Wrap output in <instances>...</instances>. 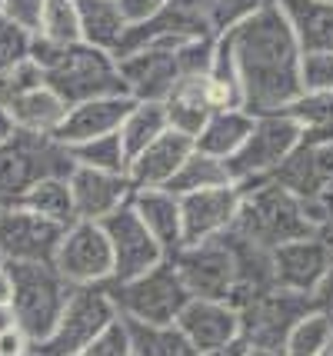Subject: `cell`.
I'll use <instances>...</instances> for the list:
<instances>
[{"label":"cell","mask_w":333,"mask_h":356,"mask_svg":"<svg viewBox=\"0 0 333 356\" xmlns=\"http://www.w3.org/2000/svg\"><path fill=\"white\" fill-rule=\"evenodd\" d=\"M80 10V37L83 44L107 50V54H120L130 37V24L124 20L117 0H77Z\"/></svg>","instance_id":"cell-24"},{"label":"cell","mask_w":333,"mask_h":356,"mask_svg":"<svg viewBox=\"0 0 333 356\" xmlns=\"http://www.w3.org/2000/svg\"><path fill=\"white\" fill-rule=\"evenodd\" d=\"M124 323H127L133 356H200L177 323H137V320H124Z\"/></svg>","instance_id":"cell-27"},{"label":"cell","mask_w":333,"mask_h":356,"mask_svg":"<svg viewBox=\"0 0 333 356\" xmlns=\"http://www.w3.org/2000/svg\"><path fill=\"white\" fill-rule=\"evenodd\" d=\"M104 286H107L117 313L124 320H137V323H177V316L193 300L170 260H163L137 280L104 283Z\"/></svg>","instance_id":"cell-7"},{"label":"cell","mask_w":333,"mask_h":356,"mask_svg":"<svg viewBox=\"0 0 333 356\" xmlns=\"http://www.w3.org/2000/svg\"><path fill=\"white\" fill-rule=\"evenodd\" d=\"M33 87H44V70L27 57L24 63H17L10 74L0 77V104H7V100H14V97L33 90Z\"/></svg>","instance_id":"cell-37"},{"label":"cell","mask_w":333,"mask_h":356,"mask_svg":"<svg viewBox=\"0 0 333 356\" xmlns=\"http://www.w3.org/2000/svg\"><path fill=\"white\" fill-rule=\"evenodd\" d=\"M303 54H333V0H277Z\"/></svg>","instance_id":"cell-22"},{"label":"cell","mask_w":333,"mask_h":356,"mask_svg":"<svg viewBox=\"0 0 333 356\" xmlns=\"http://www.w3.org/2000/svg\"><path fill=\"white\" fill-rule=\"evenodd\" d=\"M64 230L20 203H0V253L7 264H54Z\"/></svg>","instance_id":"cell-12"},{"label":"cell","mask_w":333,"mask_h":356,"mask_svg":"<svg viewBox=\"0 0 333 356\" xmlns=\"http://www.w3.org/2000/svg\"><path fill=\"white\" fill-rule=\"evenodd\" d=\"M14 300V280H10V270L3 266L0 270V303H10Z\"/></svg>","instance_id":"cell-45"},{"label":"cell","mask_w":333,"mask_h":356,"mask_svg":"<svg viewBox=\"0 0 333 356\" xmlns=\"http://www.w3.org/2000/svg\"><path fill=\"white\" fill-rule=\"evenodd\" d=\"M67 184H70V193H74L77 220H90V223H104L120 207H127L130 197H133V186H130V180L124 173L74 167V173L67 177Z\"/></svg>","instance_id":"cell-17"},{"label":"cell","mask_w":333,"mask_h":356,"mask_svg":"<svg viewBox=\"0 0 333 356\" xmlns=\"http://www.w3.org/2000/svg\"><path fill=\"white\" fill-rule=\"evenodd\" d=\"M303 90L333 93V54H303Z\"/></svg>","instance_id":"cell-39"},{"label":"cell","mask_w":333,"mask_h":356,"mask_svg":"<svg viewBox=\"0 0 333 356\" xmlns=\"http://www.w3.org/2000/svg\"><path fill=\"white\" fill-rule=\"evenodd\" d=\"M120 313L113 307L107 286H74L67 307L47 340L33 346L37 356H80L90 343L113 323Z\"/></svg>","instance_id":"cell-8"},{"label":"cell","mask_w":333,"mask_h":356,"mask_svg":"<svg viewBox=\"0 0 333 356\" xmlns=\"http://www.w3.org/2000/svg\"><path fill=\"white\" fill-rule=\"evenodd\" d=\"M3 266H7V257H3V253H0V270H3Z\"/></svg>","instance_id":"cell-48"},{"label":"cell","mask_w":333,"mask_h":356,"mask_svg":"<svg viewBox=\"0 0 333 356\" xmlns=\"http://www.w3.org/2000/svg\"><path fill=\"white\" fill-rule=\"evenodd\" d=\"M200 356H247V340L240 337V340L227 343V346H217V350H206V353Z\"/></svg>","instance_id":"cell-43"},{"label":"cell","mask_w":333,"mask_h":356,"mask_svg":"<svg viewBox=\"0 0 333 356\" xmlns=\"http://www.w3.org/2000/svg\"><path fill=\"white\" fill-rule=\"evenodd\" d=\"M33 353V343L20 333V330H7L0 333V356H31Z\"/></svg>","instance_id":"cell-42"},{"label":"cell","mask_w":333,"mask_h":356,"mask_svg":"<svg viewBox=\"0 0 333 356\" xmlns=\"http://www.w3.org/2000/svg\"><path fill=\"white\" fill-rule=\"evenodd\" d=\"M80 356H133V346H130V333H127V323H124V316L120 320H113L100 337H97L87 350Z\"/></svg>","instance_id":"cell-38"},{"label":"cell","mask_w":333,"mask_h":356,"mask_svg":"<svg viewBox=\"0 0 333 356\" xmlns=\"http://www.w3.org/2000/svg\"><path fill=\"white\" fill-rule=\"evenodd\" d=\"M133 213L143 220V227L154 233L160 250L167 253V260H174L184 250V213H180V197L167 190H133L130 197Z\"/></svg>","instance_id":"cell-21"},{"label":"cell","mask_w":333,"mask_h":356,"mask_svg":"<svg viewBox=\"0 0 333 356\" xmlns=\"http://www.w3.org/2000/svg\"><path fill=\"white\" fill-rule=\"evenodd\" d=\"M54 270L67 286H104L113 280V250L104 223L77 220L64 230L54 257Z\"/></svg>","instance_id":"cell-10"},{"label":"cell","mask_w":333,"mask_h":356,"mask_svg":"<svg viewBox=\"0 0 333 356\" xmlns=\"http://www.w3.org/2000/svg\"><path fill=\"white\" fill-rule=\"evenodd\" d=\"M204 77H206V74H204ZM204 77L184 80V83H180V87H177L167 100H163L170 130H174V134H184V137H190V140H197V134L204 130L206 120H210V113H213V107L206 104Z\"/></svg>","instance_id":"cell-26"},{"label":"cell","mask_w":333,"mask_h":356,"mask_svg":"<svg viewBox=\"0 0 333 356\" xmlns=\"http://www.w3.org/2000/svg\"><path fill=\"white\" fill-rule=\"evenodd\" d=\"M67 154H70V160H74V167L104 170V173H124V177H127L130 156H127V150H124L120 134L87 140V143H77V147H67Z\"/></svg>","instance_id":"cell-33"},{"label":"cell","mask_w":333,"mask_h":356,"mask_svg":"<svg viewBox=\"0 0 333 356\" xmlns=\"http://www.w3.org/2000/svg\"><path fill=\"white\" fill-rule=\"evenodd\" d=\"M167 130H170V124H167V107H163V104L133 100L130 113L124 117V124H120V140H124L127 156L133 160V156L140 154V150H147L154 140L163 137Z\"/></svg>","instance_id":"cell-29"},{"label":"cell","mask_w":333,"mask_h":356,"mask_svg":"<svg viewBox=\"0 0 333 356\" xmlns=\"http://www.w3.org/2000/svg\"><path fill=\"white\" fill-rule=\"evenodd\" d=\"M117 7H120L124 20L130 24V31H133V27H143L150 17L157 14L160 0H117Z\"/></svg>","instance_id":"cell-41"},{"label":"cell","mask_w":333,"mask_h":356,"mask_svg":"<svg viewBox=\"0 0 333 356\" xmlns=\"http://www.w3.org/2000/svg\"><path fill=\"white\" fill-rule=\"evenodd\" d=\"M284 113L300 124L303 143H333V93L303 90Z\"/></svg>","instance_id":"cell-31"},{"label":"cell","mask_w":333,"mask_h":356,"mask_svg":"<svg viewBox=\"0 0 333 356\" xmlns=\"http://www.w3.org/2000/svg\"><path fill=\"white\" fill-rule=\"evenodd\" d=\"M160 3H163V0H160Z\"/></svg>","instance_id":"cell-51"},{"label":"cell","mask_w":333,"mask_h":356,"mask_svg":"<svg viewBox=\"0 0 333 356\" xmlns=\"http://www.w3.org/2000/svg\"><path fill=\"white\" fill-rule=\"evenodd\" d=\"M0 14H3V0H0Z\"/></svg>","instance_id":"cell-49"},{"label":"cell","mask_w":333,"mask_h":356,"mask_svg":"<svg viewBox=\"0 0 333 356\" xmlns=\"http://www.w3.org/2000/svg\"><path fill=\"white\" fill-rule=\"evenodd\" d=\"M177 326L184 330V337L193 343L197 353L227 346V343L243 337L240 313L223 300H190L184 313L177 316Z\"/></svg>","instance_id":"cell-18"},{"label":"cell","mask_w":333,"mask_h":356,"mask_svg":"<svg viewBox=\"0 0 333 356\" xmlns=\"http://www.w3.org/2000/svg\"><path fill=\"white\" fill-rule=\"evenodd\" d=\"M227 184H234L227 163L193 150V154L187 156V163L177 170V177L167 184V193H174V197H190V193L213 190V186H227Z\"/></svg>","instance_id":"cell-32"},{"label":"cell","mask_w":333,"mask_h":356,"mask_svg":"<svg viewBox=\"0 0 333 356\" xmlns=\"http://www.w3.org/2000/svg\"><path fill=\"white\" fill-rule=\"evenodd\" d=\"M74 160L54 137L20 134L0 147V203H17L31 186L50 177H70Z\"/></svg>","instance_id":"cell-6"},{"label":"cell","mask_w":333,"mask_h":356,"mask_svg":"<svg viewBox=\"0 0 333 356\" xmlns=\"http://www.w3.org/2000/svg\"><path fill=\"white\" fill-rule=\"evenodd\" d=\"M303 130L290 113H263L254 117V130L247 143L237 150L234 160H227L230 180L237 186H254L273 180L277 170L300 150Z\"/></svg>","instance_id":"cell-5"},{"label":"cell","mask_w":333,"mask_h":356,"mask_svg":"<svg viewBox=\"0 0 333 356\" xmlns=\"http://www.w3.org/2000/svg\"><path fill=\"white\" fill-rule=\"evenodd\" d=\"M47 44L67 47V44H80V10L77 0H47L44 17H40V31L33 33Z\"/></svg>","instance_id":"cell-34"},{"label":"cell","mask_w":333,"mask_h":356,"mask_svg":"<svg viewBox=\"0 0 333 356\" xmlns=\"http://www.w3.org/2000/svg\"><path fill=\"white\" fill-rule=\"evenodd\" d=\"M240 190H243V203H240L237 223H234L237 236L273 253L284 243H293V240L317 233L310 217H307L303 200L277 180H263V184L240 186Z\"/></svg>","instance_id":"cell-3"},{"label":"cell","mask_w":333,"mask_h":356,"mask_svg":"<svg viewBox=\"0 0 333 356\" xmlns=\"http://www.w3.org/2000/svg\"><path fill=\"white\" fill-rule=\"evenodd\" d=\"M7 270L14 280L10 310H14L17 330L33 346H40L54 333L74 286H67L54 264H7Z\"/></svg>","instance_id":"cell-4"},{"label":"cell","mask_w":333,"mask_h":356,"mask_svg":"<svg viewBox=\"0 0 333 356\" xmlns=\"http://www.w3.org/2000/svg\"><path fill=\"white\" fill-rule=\"evenodd\" d=\"M243 87L250 117L284 113L303 93V50L280 7H267L234 31L220 33Z\"/></svg>","instance_id":"cell-1"},{"label":"cell","mask_w":333,"mask_h":356,"mask_svg":"<svg viewBox=\"0 0 333 356\" xmlns=\"http://www.w3.org/2000/svg\"><path fill=\"white\" fill-rule=\"evenodd\" d=\"M250 130H254V117H250L247 110H217V113H210L206 127L197 134L193 150L227 163V160H234L237 150L247 143Z\"/></svg>","instance_id":"cell-25"},{"label":"cell","mask_w":333,"mask_h":356,"mask_svg":"<svg viewBox=\"0 0 333 356\" xmlns=\"http://www.w3.org/2000/svg\"><path fill=\"white\" fill-rule=\"evenodd\" d=\"M31 60L44 70V83L64 100L67 107H77L97 97H117L124 93L117 57L107 50H97L90 44H47L33 37Z\"/></svg>","instance_id":"cell-2"},{"label":"cell","mask_w":333,"mask_h":356,"mask_svg":"<svg viewBox=\"0 0 333 356\" xmlns=\"http://www.w3.org/2000/svg\"><path fill=\"white\" fill-rule=\"evenodd\" d=\"M180 47L184 44H140L117 54L120 83H124V93L130 100L163 104L187 80V70H184V60H180Z\"/></svg>","instance_id":"cell-9"},{"label":"cell","mask_w":333,"mask_h":356,"mask_svg":"<svg viewBox=\"0 0 333 356\" xmlns=\"http://www.w3.org/2000/svg\"><path fill=\"white\" fill-rule=\"evenodd\" d=\"M130 107H133V100L127 93L97 97V100H87V104H77V107L67 110V120L60 124L54 140L64 143V147H77V143H87V140L120 134V124L130 113Z\"/></svg>","instance_id":"cell-19"},{"label":"cell","mask_w":333,"mask_h":356,"mask_svg":"<svg viewBox=\"0 0 333 356\" xmlns=\"http://www.w3.org/2000/svg\"><path fill=\"white\" fill-rule=\"evenodd\" d=\"M14 134H17L14 117H10V113H7V107L0 104V147H3L7 140H14Z\"/></svg>","instance_id":"cell-44"},{"label":"cell","mask_w":333,"mask_h":356,"mask_svg":"<svg viewBox=\"0 0 333 356\" xmlns=\"http://www.w3.org/2000/svg\"><path fill=\"white\" fill-rule=\"evenodd\" d=\"M31 44H33V33H27L24 27L10 24L7 17L0 14V77L10 74L17 63H24L31 57Z\"/></svg>","instance_id":"cell-35"},{"label":"cell","mask_w":333,"mask_h":356,"mask_svg":"<svg viewBox=\"0 0 333 356\" xmlns=\"http://www.w3.org/2000/svg\"><path fill=\"white\" fill-rule=\"evenodd\" d=\"M193 154V140L184 134L167 130L160 140H154L147 150L127 163V180L133 190H167V184L177 177V170Z\"/></svg>","instance_id":"cell-20"},{"label":"cell","mask_w":333,"mask_h":356,"mask_svg":"<svg viewBox=\"0 0 333 356\" xmlns=\"http://www.w3.org/2000/svg\"><path fill=\"white\" fill-rule=\"evenodd\" d=\"M17 203H20L24 210L37 213V217L57 223V227H70V223H77L74 193H70L67 177H50V180H40V184L31 186V190H27Z\"/></svg>","instance_id":"cell-28"},{"label":"cell","mask_w":333,"mask_h":356,"mask_svg":"<svg viewBox=\"0 0 333 356\" xmlns=\"http://www.w3.org/2000/svg\"><path fill=\"white\" fill-rule=\"evenodd\" d=\"M170 264L180 273L193 300H223L227 303L234 286H237V260H234V250L227 243V233L220 240L184 247Z\"/></svg>","instance_id":"cell-11"},{"label":"cell","mask_w":333,"mask_h":356,"mask_svg":"<svg viewBox=\"0 0 333 356\" xmlns=\"http://www.w3.org/2000/svg\"><path fill=\"white\" fill-rule=\"evenodd\" d=\"M333 350V313L314 307L293 323L284 340V356H327Z\"/></svg>","instance_id":"cell-30"},{"label":"cell","mask_w":333,"mask_h":356,"mask_svg":"<svg viewBox=\"0 0 333 356\" xmlns=\"http://www.w3.org/2000/svg\"><path fill=\"white\" fill-rule=\"evenodd\" d=\"M31 356H37V353H31Z\"/></svg>","instance_id":"cell-50"},{"label":"cell","mask_w":333,"mask_h":356,"mask_svg":"<svg viewBox=\"0 0 333 356\" xmlns=\"http://www.w3.org/2000/svg\"><path fill=\"white\" fill-rule=\"evenodd\" d=\"M17 320H14V310H10V303H0V333H7V330H14Z\"/></svg>","instance_id":"cell-46"},{"label":"cell","mask_w":333,"mask_h":356,"mask_svg":"<svg viewBox=\"0 0 333 356\" xmlns=\"http://www.w3.org/2000/svg\"><path fill=\"white\" fill-rule=\"evenodd\" d=\"M3 107L14 117V127L20 134H37V137H57L60 124L67 120V110H70L47 83L7 100Z\"/></svg>","instance_id":"cell-23"},{"label":"cell","mask_w":333,"mask_h":356,"mask_svg":"<svg viewBox=\"0 0 333 356\" xmlns=\"http://www.w3.org/2000/svg\"><path fill=\"white\" fill-rule=\"evenodd\" d=\"M267 7H277V0H217V10H213L217 33H227L240 24H247L250 17L263 14Z\"/></svg>","instance_id":"cell-36"},{"label":"cell","mask_w":333,"mask_h":356,"mask_svg":"<svg viewBox=\"0 0 333 356\" xmlns=\"http://www.w3.org/2000/svg\"><path fill=\"white\" fill-rule=\"evenodd\" d=\"M243 203V190L237 184L200 190L190 197H180V213H184V247H197L206 240H220L223 233L234 230Z\"/></svg>","instance_id":"cell-16"},{"label":"cell","mask_w":333,"mask_h":356,"mask_svg":"<svg viewBox=\"0 0 333 356\" xmlns=\"http://www.w3.org/2000/svg\"><path fill=\"white\" fill-rule=\"evenodd\" d=\"M330 266L333 250L327 247V240L320 233L303 236V240H293V243L273 250V286L317 300V290L323 286Z\"/></svg>","instance_id":"cell-15"},{"label":"cell","mask_w":333,"mask_h":356,"mask_svg":"<svg viewBox=\"0 0 333 356\" xmlns=\"http://www.w3.org/2000/svg\"><path fill=\"white\" fill-rule=\"evenodd\" d=\"M104 230H107V240H111V250H113V280L111 283L137 280L167 260V253L160 250V243L154 240V233L143 227V220L133 213L130 203L120 207L113 217L104 220Z\"/></svg>","instance_id":"cell-14"},{"label":"cell","mask_w":333,"mask_h":356,"mask_svg":"<svg viewBox=\"0 0 333 356\" xmlns=\"http://www.w3.org/2000/svg\"><path fill=\"white\" fill-rule=\"evenodd\" d=\"M247 356H284L280 350H263V346H250L247 343Z\"/></svg>","instance_id":"cell-47"},{"label":"cell","mask_w":333,"mask_h":356,"mask_svg":"<svg viewBox=\"0 0 333 356\" xmlns=\"http://www.w3.org/2000/svg\"><path fill=\"white\" fill-rule=\"evenodd\" d=\"M44 7H47V0H3V17L17 27H24L27 33H37Z\"/></svg>","instance_id":"cell-40"},{"label":"cell","mask_w":333,"mask_h":356,"mask_svg":"<svg viewBox=\"0 0 333 356\" xmlns=\"http://www.w3.org/2000/svg\"><path fill=\"white\" fill-rule=\"evenodd\" d=\"M317 307L314 296L303 293H286V290H267L240 310V326H243V340L250 346H263V350H280L284 353L286 333L293 330V323L303 313H310Z\"/></svg>","instance_id":"cell-13"}]
</instances>
